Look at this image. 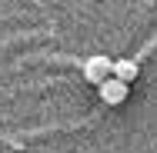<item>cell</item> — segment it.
Wrapping results in <instances>:
<instances>
[{"mask_svg": "<svg viewBox=\"0 0 157 153\" xmlns=\"http://www.w3.org/2000/svg\"><path fill=\"white\" fill-rule=\"evenodd\" d=\"M127 87H130V83L117 80V77H107L97 90H100V100H104L107 107H117V103H124V100H127Z\"/></svg>", "mask_w": 157, "mask_h": 153, "instance_id": "1", "label": "cell"}, {"mask_svg": "<svg viewBox=\"0 0 157 153\" xmlns=\"http://www.w3.org/2000/svg\"><path fill=\"white\" fill-rule=\"evenodd\" d=\"M110 70H114V60H107V57H90V60H84V77H87L90 83H97V87L110 77Z\"/></svg>", "mask_w": 157, "mask_h": 153, "instance_id": "2", "label": "cell"}, {"mask_svg": "<svg viewBox=\"0 0 157 153\" xmlns=\"http://www.w3.org/2000/svg\"><path fill=\"white\" fill-rule=\"evenodd\" d=\"M110 77H117V80H124V83H134V80H137V63L134 60H114Z\"/></svg>", "mask_w": 157, "mask_h": 153, "instance_id": "3", "label": "cell"}]
</instances>
